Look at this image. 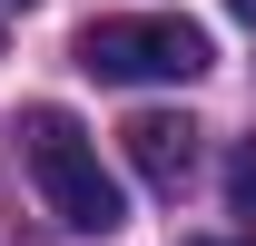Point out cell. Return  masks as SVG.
Masks as SVG:
<instances>
[{
	"label": "cell",
	"mask_w": 256,
	"mask_h": 246,
	"mask_svg": "<svg viewBox=\"0 0 256 246\" xmlns=\"http://www.w3.org/2000/svg\"><path fill=\"white\" fill-rule=\"evenodd\" d=\"M217 60L207 30H197L188 10H118V20H89L79 30V69L89 79H197V69Z\"/></svg>",
	"instance_id": "7a4b0ae2"
},
{
	"label": "cell",
	"mask_w": 256,
	"mask_h": 246,
	"mask_svg": "<svg viewBox=\"0 0 256 246\" xmlns=\"http://www.w3.org/2000/svg\"><path fill=\"white\" fill-rule=\"evenodd\" d=\"M118 138H128V168L158 187V197L188 187V168H197V118H178V108H138Z\"/></svg>",
	"instance_id": "3957f363"
},
{
	"label": "cell",
	"mask_w": 256,
	"mask_h": 246,
	"mask_svg": "<svg viewBox=\"0 0 256 246\" xmlns=\"http://www.w3.org/2000/svg\"><path fill=\"white\" fill-rule=\"evenodd\" d=\"M226 10H236V20H246V30H256V0H226Z\"/></svg>",
	"instance_id": "5b68a950"
},
{
	"label": "cell",
	"mask_w": 256,
	"mask_h": 246,
	"mask_svg": "<svg viewBox=\"0 0 256 246\" xmlns=\"http://www.w3.org/2000/svg\"><path fill=\"white\" fill-rule=\"evenodd\" d=\"M226 207L256 226V138H236V158H226Z\"/></svg>",
	"instance_id": "277c9868"
},
{
	"label": "cell",
	"mask_w": 256,
	"mask_h": 246,
	"mask_svg": "<svg viewBox=\"0 0 256 246\" xmlns=\"http://www.w3.org/2000/svg\"><path fill=\"white\" fill-rule=\"evenodd\" d=\"M20 158H30L40 197H50V216H60L69 236H108V226H128L118 178L98 168V138L69 118V108H30V118H20Z\"/></svg>",
	"instance_id": "6da1fadb"
},
{
	"label": "cell",
	"mask_w": 256,
	"mask_h": 246,
	"mask_svg": "<svg viewBox=\"0 0 256 246\" xmlns=\"http://www.w3.org/2000/svg\"><path fill=\"white\" fill-rule=\"evenodd\" d=\"M178 246H226V236H178Z\"/></svg>",
	"instance_id": "8992f818"
},
{
	"label": "cell",
	"mask_w": 256,
	"mask_h": 246,
	"mask_svg": "<svg viewBox=\"0 0 256 246\" xmlns=\"http://www.w3.org/2000/svg\"><path fill=\"white\" fill-rule=\"evenodd\" d=\"M10 10H30V0H10Z\"/></svg>",
	"instance_id": "52a82bcc"
}]
</instances>
